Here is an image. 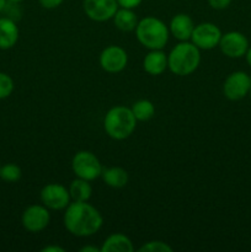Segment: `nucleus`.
I'll return each mask as SVG.
<instances>
[{
	"label": "nucleus",
	"mask_w": 251,
	"mask_h": 252,
	"mask_svg": "<svg viewBox=\"0 0 251 252\" xmlns=\"http://www.w3.org/2000/svg\"><path fill=\"white\" fill-rule=\"evenodd\" d=\"M102 224L101 213L88 202L74 201L65 208L64 225L71 235L88 238L97 233Z\"/></svg>",
	"instance_id": "nucleus-1"
},
{
	"label": "nucleus",
	"mask_w": 251,
	"mask_h": 252,
	"mask_svg": "<svg viewBox=\"0 0 251 252\" xmlns=\"http://www.w3.org/2000/svg\"><path fill=\"white\" fill-rule=\"evenodd\" d=\"M201 63V53L192 42L181 41L174 47L167 56V68L179 76L193 73Z\"/></svg>",
	"instance_id": "nucleus-2"
},
{
	"label": "nucleus",
	"mask_w": 251,
	"mask_h": 252,
	"mask_svg": "<svg viewBox=\"0 0 251 252\" xmlns=\"http://www.w3.org/2000/svg\"><path fill=\"white\" fill-rule=\"evenodd\" d=\"M137 126V120L132 110L125 106H115L107 111L103 120V128L108 137L123 140L130 137Z\"/></svg>",
	"instance_id": "nucleus-3"
},
{
	"label": "nucleus",
	"mask_w": 251,
	"mask_h": 252,
	"mask_svg": "<svg viewBox=\"0 0 251 252\" xmlns=\"http://www.w3.org/2000/svg\"><path fill=\"white\" fill-rule=\"evenodd\" d=\"M169 27L160 19L147 16L138 21L135 36L139 43L148 49H162L169 41Z\"/></svg>",
	"instance_id": "nucleus-4"
},
{
	"label": "nucleus",
	"mask_w": 251,
	"mask_h": 252,
	"mask_svg": "<svg viewBox=\"0 0 251 252\" xmlns=\"http://www.w3.org/2000/svg\"><path fill=\"white\" fill-rule=\"evenodd\" d=\"M71 169L79 179L94 181L102 174V165L95 154L86 150H81L74 155L71 160Z\"/></svg>",
	"instance_id": "nucleus-5"
},
{
	"label": "nucleus",
	"mask_w": 251,
	"mask_h": 252,
	"mask_svg": "<svg viewBox=\"0 0 251 252\" xmlns=\"http://www.w3.org/2000/svg\"><path fill=\"white\" fill-rule=\"evenodd\" d=\"M221 31L217 25L212 22H203L194 26L191 36V42L199 49L209 51L219 46Z\"/></svg>",
	"instance_id": "nucleus-6"
},
{
	"label": "nucleus",
	"mask_w": 251,
	"mask_h": 252,
	"mask_svg": "<svg viewBox=\"0 0 251 252\" xmlns=\"http://www.w3.org/2000/svg\"><path fill=\"white\" fill-rule=\"evenodd\" d=\"M39 198L43 206L52 211H62L70 204V193L61 184H48L41 189Z\"/></svg>",
	"instance_id": "nucleus-7"
},
{
	"label": "nucleus",
	"mask_w": 251,
	"mask_h": 252,
	"mask_svg": "<svg viewBox=\"0 0 251 252\" xmlns=\"http://www.w3.org/2000/svg\"><path fill=\"white\" fill-rule=\"evenodd\" d=\"M251 78L245 71H234L229 74L223 85V93L228 100L239 101L250 93Z\"/></svg>",
	"instance_id": "nucleus-8"
},
{
	"label": "nucleus",
	"mask_w": 251,
	"mask_h": 252,
	"mask_svg": "<svg viewBox=\"0 0 251 252\" xmlns=\"http://www.w3.org/2000/svg\"><path fill=\"white\" fill-rule=\"evenodd\" d=\"M51 221V214L46 206L33 204L25 209L21 217V223L24 228L30 233H39L48 226Z\"/></svg>",
	"instance_id": "nucleus-9"
},
{
	"label": "nucleus",
	"mask_w": 251,
	"mask_h": 252,
	"mask_svg": "<svg viewBox=\"0 0 251 252\" xmlns=\"http://www.w3.org/2000/svg\"><path fill=\"white\" fill-rule=\"evenodd\" d=\"M86 16L96 22H105L113 19L118 10L117 0H84Z\"/></svg>",
	"instance_id": "nucleus-10"
},
{
	"label": "nucleus",
	"mask_w": 251,
	"mask_h": 252,
	"mask_svg": "<svg viewBox=\"0 0 251 252\" xmlns=\"http://www.w3.org/2000/svg\"><path fill=\"white\" fill-rule=\"evenodd\" d=\"M219 48L224 56L229 58H241L249 49V41L245 34L238 31L226 32L221 34Z\"/></svg>",
	"instance_id": "nucleus-11"
},
{
	"label": "nucleus",
	"mask_w": 251,
	"mask_h": 252,
	"mask_svg": "<svg viewBox=\"0 0 251 252\" xmlns=\"http://www.w3.org/2000/svg\"><path fill=\"white\" fill-rule=\"evenodd\" d=\"M127 52L120 46L106 47L100 54V65L107 73H120V71H122L127 66Z\"/></svg>",
	"instance_id": "nucleus-12"
},
{
	"label": "nucleus",
	"mask_w": 251,
	"mask_h": 252,
	"mask_svg": "<svg viewBox=\"0 0 251 252\" xmlns=\"http://www.w3.org/2000/svg\"><path fill=\"white\" fill-rule=\"evenodd\" d=\"M193 29V20L187 14L175 15L171 21H170L169 31L179 41H188V39H191Z\"/></svg>",
	"instance_id": "nucleus-13"
},
{
	"label": "nucleus",
	"mask_w": 251,
	"mask_h": 252,
	"mask_svg": "<svg viewBox=\"0 0 251 252\" xmlns=\"http://www.w3.org/2000/svg\"><path fill=\"white\" fill-rule=\"evenodd\" d=\"M19 27L10 17H0V49L12 48L19 41Z\"/></svg>",
	"instance_id": "nucleus-14"
},
{
	"label": "nucleus",
	"mask_w": 251,
	"mask_h": 252,
	"mask_svg": "<svg viewBox=\"0 0 251 252\" xmlns=\"http://www.w3.org/2000/svg\"><path fill=\"white\" fill-rule=\"evenodd\" d=\"M143 68L150 75H161L167 68V56L161 49H150L143 61Z\"/></svg>",
	"instance_id": "nucleus-15"
},
{
	"label": "nucleus",
	"mask_w": 251,
	"mask_h": 252,
	"mask_svg": "<svg viewBox=\"0 0 251 252\" xmlns=\"http://www.w3.org/2000/svg\"><path fill=\"white\" fill-rule=\"evenodd\" d=\"M101 252H133L134 246H133L132 240L125 234L116 233L108 236L103 241L101 246Z\"/></svg>",
	"instance_id": "nucleus-16"
},
{
	"label": "nucleus",
	"mask_w": 251,
	"mask_h": 252,
	"mask_svg": "<svg viewBox=\"0 0 251 252\" xmlns=\"http://www.w3.org/2000/svg\"><path fill=\"white\" fill-rule=\"evenodd\" d=\"M113 22L115 26L118 30L123 32H130L134 31L135 27L138 25V17L133 9H125L121 7L116 11L115 16H113Z\"/></svg>",
	"instance_id": "nucleus-17"
},
{
	"label": "nucleus",
	"mask_w": 251,
	"mask_h": 252,
	"mask_svg": "<svg viewBox=\"0 0 251 252\" xmlns=\"http://www.w3.org/2000/svg\"><path fill=\"white\" fill-rule=\"evenodd\" d=\"M103 182L112 189H122L128 184V172L122 167H107L102 169L101 174Z\"/></svg>",
	"instance_id": "nucleus-18"
},
{
	"label": "nucleus",
	"mask_w": 251,
	"mask_h": 252,
	"mask_svg": "<svg viewBox=\"0 0 251 252\" xmlns=\"http://www.w3.org/2000/svg\"><path fill=\"white\" fill-rule=\"evenodd\" d=\"M90 181H86L84 179H76L71 181L69 186V193L70 198L75 202H88L93 194V187L89 184Z\"/></svg>",
	"instance_id": "nucleus-19"
},
{
	"label": "nucleus",
	"mask_w": 251,
	"mask_h": 252,
	"mask_svg": "<svg viewBox=\"0 0 251 252\" xmlns=\"http://www.w3.org/2000/svg\"><path fill=\"white\" fill-rule=\"evenodd\" d=\"M133 115H134L135 120L142 121H149L150 118L154 117L155 115V106L152 101L149 100H139L137 102H134L130 107Z\"/></svg>",
	"instance_id": "nucleus-20"
},
{
	"label": "nucleus",
	"mask_w": 251,
	"mask_h": 252,
	"mask_svg": "<svg viewBox=\"0 0 251 252\" xmlns=\"http://www.w3.org/2000/svg\"><path fill=\"white\" fill-rule=\"evenodd\" d=\"M21 176L22 171L16 164H5L0 169V179L5 182H16Z\"/></svg>",
	"instance_id": "nucleus-21"
},
{
	"label": "nucleus",
	"mask_w": 251,
	"mask_h": 252,
	"mask_svg": "<svg viewBox=\"0 0 251 252\" xmlns=\"http://www.w3.org/2000/svg\"><path fill=\"white\" fill-rule=\"evenodd\" d=\"M14 80L11 76L6 73L0 71V100L7 98L14 91Z\"/></svg>",
	"instance_id": "nucleus-22"
},
{
	"label": "nucleus",
	"mask_w": 251,
	"mask_h": 252,
	"mask_svg": "<svg viewBox=\"0 0 251 252\" xmlns=\"http://www.w3.org/2000/svg\"><path fill=\"white\" fill-rule=\"evenodd\" d=\"M139 252H172V248L162 241H149L138 249Z\"/></svg>",
	"instance_id": "nucleus-23"
},
{
	"label": "nucleus",
	"mask_w": 251,
	"mask_h": 252,
	"mask_svg": "<svg viewBox=\"0 0 251 252\" xmlns=\"http://www.w3.org/2000/svg\"><path fill=\"white\" fill-rule=\"evenodd\" d=\"M208 4L214 10H224L231 4V0H208Z\"/></svg>",
	"instance_id": "nucleus-24"
},
{
	"label": "nucleus",
	"mask_w": 251,
	"mask_h": 252,
	"mask_svg": "<svg viewBox=\"0 0 251 252\" xmlns=\"http://www.w3.org/2000/svg\"><path fill=\"white\" fill-rule=\"evenodd\" d=\"M64 0H38L39 5H41L43 9H56V7L61 6L63 4Z\"/></svg>",
	"instance_id": "nucleus-25"
},
{
	"label": "nucleus",
	"mask_w": 251,
	"mask_h": 252,
	"mask_svg": "<svg viewBox=\"0 0 251 252\" xmlns=\"http://www.w3.org/2000/svg\"><path fill=\"white\" fill-rule=\"evenodd\" d=\"M143 0H117L118 6L125 7V9H134L142 4Z\"/></svg>",
	"instance_id": "nucleus-26"
},
{
	"label": "nucleus",
	"mask_w": 251,
	"mask_h": 252,
	"mask_svg": "<svg viewBox=\"0 0 251 252\" xmlns=\"http://www.w3.org/2000/svg\"><path fill=\"white\" fill-rule=\"evenodd\" d=\"M63 248H59V246L52 245V246H46V248L42 249V252H64Z\"/></svg>",
	"instance_id": "nucleus-27"
},
{
	"label": "nucleus",
	"mask_w": 251,
	"mask_h": 252,
	"mask_svg": "<svg viewBox=\"0 0 251 252\" xmlns=\"http://www.w3.org/2000/svg\"><path fill=\"white\" fill-rule=\"evenodd\" d=\"M80 252H101V249L95 248V246H84L80 249Z\"/></svg>",
	"instance_id": "nucleus-28"
},
{
	"label": "nucleus",
	"mask_w": 251,
	"mask_h": 252,
	"mask_svg": "<svg viewBox=\"0 0 251 252\" xmlns=\"http://www.w3.org/2000/svg\"><path fill=\"white\" fill-rule=\"evenodd\" d=\"M245 57H246V62H248L249 65L251 66V47H249V49H248V52H246Z\"/></svg>",
	"instance_id": "nucleus-29"
},
{
	"label": "nucleus",
	"mask_w": 251,
	"mask_h": 252,
	"mask_svg": "<svg viewBox=\"0 0 251 252\" xmlns=\"http://www.w3.org/2000/svg\"><path fill=\"white\" fill-rule=\"evenodd\" d=\"M7 0H0V12L1 11H4L5 10V7L7 6Z\"/></svg>",
	"instance_id": "nucleus-30"
},
{
	"label": "nucleus",
	"mask_w": 251,
	"mask_h": 252,
	"mask_svg": "<svg viewBox=\"0 0 251 252\" xmlns=\"http://www.w3.org/2000/svg\"><path fill=\"white\" fill-rule=\"evenodd\" d=\"M9 2H11V4H17V2H21L24 1V0H7Z\"/></svg>",
	"instance_id": "nucleus-31"
},
{
	"label": "nucleus",
	"mask_w": 251,
	"mask_h": 252,
	"mask_svg": "<svg viewBox=\"0 0 251 252\" xmlns=\"http://www.w3.org/2000/svg\"><path fill=\"white\" fill-rule=\"evenodd\" d=\"M250 95H251V86H250Z\"/></svg>",
	"instance_id": "nucleus-32"
},
{
	"label": "nucleus",
	"mask_w": 251,
	"mask_h": 252,
	"mask_svg": "<svg viewBox=\"0 0 251 252\" xmlns=\"http://www.w3.org/2000/svg\"><path fill=\"white\" fill-rule=\"evenodd\" d=\"M0 169H1V164H0Z\"/></svg>",
	"instance_id": "nucleus-33"
}]
</instances>
